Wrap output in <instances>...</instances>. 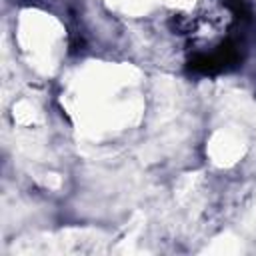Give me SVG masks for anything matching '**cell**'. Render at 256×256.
Here are the masks:
<instances>
[{
  "mask_svg": "<svg viewBox=\"0 0 256 256\" xmlns=\"http://www.w3.org/2000/svg\"><path fill=\"white\" fill-rule=\"evenodd\" d=\"M188 64H190V70L198 72V74H218V72H222L214 54H196Z\"/></svg>",
  "mask_w": 256,
  "mask_h": 256,
  "instance_id": "1",
  "label": "cell"
}]
</instances>
